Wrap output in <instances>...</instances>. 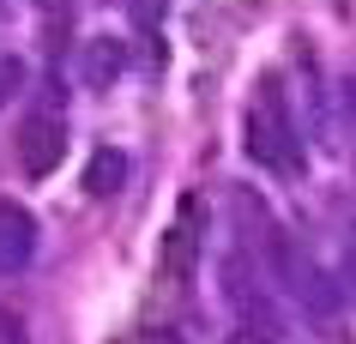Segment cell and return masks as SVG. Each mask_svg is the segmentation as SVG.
I'll return each instance as SVG.
<instances>
[{
  "label": "cell",
  "mask_w": 356,
  "mask_h": 344,
  "mask_svg": "<svg viewBox=\"0 0 356 344\" xmlns=\"http://www.w3.org/2000/svg\"><path fill=\"white\" fill-rule=\"evenodd\" d=\"M79 73H85L91 91H109L115 79L127 73V49H121L115 37H91L85 49H79Z\"/></svg>",
  "instance_id": "5"
},
{
  "label": "cell",
  "mask_w": 356,
  "mask_h": 344,
  "mask_svg": "<svg viewBox=\"0 0 356 344\" xmlns=\"http://www.w3.org/2000/svg\"><path fill=\"white\" fill-rule=\"evenodd\" d=\"M127 13H133L139 31H157V24H163V0H127Z\"/></svg>",
  "instance_id": "8"
},
{
  "label": "cell",
  "mask_w": 356,
  "mask_h": 344,
  "mask_svg": "<svg viewBox=\"0 0 356 344\" xmlns=\"http://www.w3.org/2000/svg\"><path fill=\"white\" fill-rule=\"evenodd\" d=\"M145 344H188L181 332H169V326H157V332H145Z\"/></svg>",
  "instance_id": "10"
},
{
  "label": "cell",
  "mask_w": 356,
  "mask_h": 344,
  "mask_svg": "<svg viewBox=\"0 0 356 344\" xmlns=\"http://www.w3.org/2000/svg\"><path fill=\"white\" fill-rule=\"evenodd\" d=\"M19 163H24V175H55L60 170V157H67V127H60L55 115H31L19 127Z\"/></svg>",
  "instance_id": "3"
},
{
  "label": "cell",
  "mask_w": 356,
  "mask_h": 344,
  "mask_svg": "<svg viewBox=\"0 0 356 344\" xmlns=\"http://www.w3.org/2000/svg\"><path fill=\"white\" fill-rule=\"evenodd\" d=\"M224 344H272V326H236Z\"/></svg>",
  "instance_id": "9"
},
{
  "label": "cell",
  "mask_w": 356,
  "mask_h": 344,
  "mask_svg": "<svg viewBox=\"0 0 356 344\" xmlns=\"http://www.w3.org/2000/svg\"><path fill=\"white\" fill-rule=\"evenodd\" d=\"M242 145L254 163H266L272 175H302V139L296 127H290V109H284V91L278 79L266 73L260 91H254V109H248L242 121Z\"/></svg>",
  "instance_id": "1"
},
{
  "label": "cell",
  "mask_w": 356,
  "mask_h": 344,
  "mask_svg": "<svg viewBox=\"0 0 356 344\" xmlns=\"http://www.w3.org/2000/svg\"><path fill=\"white\" fill-rule=\"evenodd\" d=\"M19 85H24V67L13 55H0V103H13L19 97Z\"/></svg>",
  "instance_id": "7"
},
{
  "label": "cell",
  "mask_w": 356,
  "mask_h": 344,
  "mask_svg": "<svg viewBox=\"0 0 356 344\" xmlns=\"http://www.w3.org/2000/svg\"><path fill=\"white\" fill-rule=\"evenodd\" d=\"M193 266H200V199H181L175 206V224L163 229V248H157V272L163 284H188Z\"/></svg>",
  "instance_id": "2"
},
{
  "label": "cell",
  "mask_w": 356,
  "mask_h": 344,
  "mask_svg": "<svg viewBox=\"0 0 356 344\" xmlns=\"http://www.w3.org/2000/svg\"><path fill=\"white\" fill-rule=\"evenodd\" d=\"M121 181H127V151H91V163H85V193L91 199H109V193H121Z\"/></svg>",
  "instance_id": "6"
},
{
  "label": "cell",
  "mask_w": 356,
  "mask_h": 344,
  "mask_svg": "<svg viewBox=\"0 0 356 344\" xmlns=\"http://www.w3.org/2000/svg\"><path fill=\"white\" fill-rule=\"evenodd\" d=\"M344 272H350V284H356V229H350V242H344Z\"/></svg>",
  "instance_id": "11"
},
{
  "label": "cell",
  "mask_w": 356,
  "mask_h": 344,
  "mask_svg": "<svg viewBox=\"0 0 356 344\" xmlns=\"http://www.w3.org/2000/svg\"><path fill=\"white\" fill-rule=\"evenodd\" d=\"M37 254V218L19 199H0V266H31Z\"/></svg>",
  "instance_id": "4"
}]
</instances>
